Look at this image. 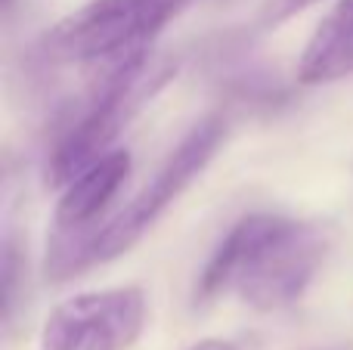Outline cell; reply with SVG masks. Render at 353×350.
Instances as JSON below:
<instances>
[{
	"label": "cell",
	"mask_w": 353,
	"mask_h": 350,
	"mask_svg": "<svg viewBox=\"0 0 353 350\" xmlns=\"http://www.w3.org/2000/svg\"><path fill=\"white\" fill-rule=\"evenodd\" d=\"M226 140V118L223 115H205L189 127V134L174 146V152L165 158V165L152 174L146 186L124 205L118 214L105 217L97 229L87 236H50L47 260L43 270L53 282L81 276L84 270L109 260L121 258L124 251L137 245L143 236L152 229V223L165 214L168 208L201 177L217 149Z\"/></svg>",
	"instance_id": "2"
},
{
	"label": "cell",
	"mask_w": 353,
	"mask_h": 350,
	"mask_svg": "<svg viewBox=\"0 0 353 350\" xmlns=\"http://www.w3.org/2000/svg\"><path fill=\"white\" fill-rule=\"evenodd\" d=\"M174 68L152 62V50L134 53L109 68H99L93 84L62 109L53 146L47 149V180L62 189L81 171L112 152L124 124L168 84Z\"/></svg>",
	"instance_id": "3"
},
{
	"label": "cell",
	"mask_w": 353,
	"mask_h": 350,
	"mask_svg": "<svg viewBox=\"0 0 353 350\" xmlns=\"http://www.w3.org/2000/svg\"><path fill=\"white\" fill-rule=\"evenodd\" d=\"M199 0H90L43 31L34 56L43 65L109 68L152 41Z\"/></svg>",
	"instance_id": "4"
},
{
	"label": "cell",
	"mask_w": 353,
	"mask_h": 350,
	"mask_svg": "<svg viewBox=\"0 0 353 350\" xmlns=\"http://www.w3.org/2000/svg\"><path fill=\"white\" fill-rule=\"evenodd\" d=\"M313 3H319V0H267L257 12V28H276V25L288 22L298 12L310 10Z\"/></svg>",
	"instance_id": "8"
},
{
	"label": "cell",
	"mask_w": 353,
	"mask_h": 350,
	"mask_svg": "<svg viewBox=\"0 0 353 350\" xmlns=\"http://www.w3.org/2000/svg\"><path fill=\"white\" fill-rule=\"evenodd\" d=\"M130 152L112 149L99 161H93L87 171H81L72 183L62 186V196L56 202L53 233L56 236H87L103 223L112 198L121 192L124 180L130 177Z\"/></svg>",
	"instance_id": "6"
},
{
	"label": "cell",
	"mask_w": 353,
	"mask_h": 350,
	"mask_svg": "<svg viewBox=\"0 0 353 350\" xmlns=\"http://www.w3.org/2000/svg\"><path fill=\"white\" fill-rule=\"evenodd\" d=\"M332 251V229L285 214L239 217L195 279V304L236 295L242 304L273 313L301 301Z\"/></svg>",
	"instance_id": "1"
},
{
	"label": "cell",
	"mask_w": 353,
	"mask_h": 350,
	"mask_svg": "<svg viewBox=\"0 0 353 350\" xmlns=\"http://www.w3.org/2000/svg\"><path fill=\"white\" fill-rule=\"evenodd\" d=\"M353 74V0H338L319 19L294 65L304 87H325Z\"/></svg>",
	"instance_id": "7"
},
{
	"label": "cell",
	"mask_w": 353,
	"mask_h": 350,
	"mask_svg": "<svg viewBox=\"0 0 353 350\" xmlns=\"http://www.w3.org/2000/svg\"><path fill=\"white\" fill-rule=\"evenodd\" d=\"M189 350H239V347L230 344V341H223V338H205V341H199V344H192Z\"/></svg>",
	"instance_id": "9"
},
{
	"label": "cell",
	"mask_w": 353,
	"mask_h": 350,
	"mask_svg": "<svg viewBox=\"0 0 353 350\" xmlns=\"http://www.w3.org/2000/svg\"><path fill=\"white\" fill-rule=\"evenodd\" d=\"M146 326V295L137 285L97 289L62 301L47 316L41 350H128Z\"/></svg>",
	"instance_id": "5"
}]
</instances>
